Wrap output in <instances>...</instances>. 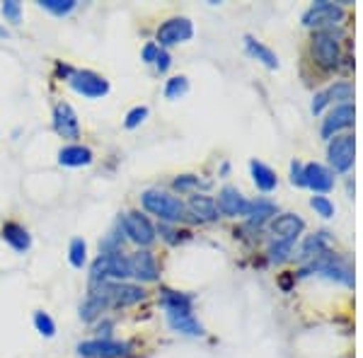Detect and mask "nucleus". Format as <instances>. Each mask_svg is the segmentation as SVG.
Returning a JSON list of instances; mask_svg holds the SVG:
<instances>
[{"label":"nucleus","mask_w":363,"mask_h":358,"mask_svg":"<svg viewBox=\"0 0 363 358\" xmlns=\"http://www.w3.org/2000/svg\"><path fill=\"white\" fill-rule=\"evenodd\" d=\"M140 203L148 213L157 216L162 223H179L184 220L186 216V206L179 201L177 196L167 191H160V189H145L140 194Z\"/></svg>","instance_id":"f257e3e1"},{"label":"nucleus","mask_w":363,"mask_h":358,"mask_svg":"<svg viewBox=\"0 0 363 358\" xmlns=\"http://www.w3.org/2000/svg\"><path fill=\"white\" fill-rule=\"evenodd\" d=\"M131 276L128 269V257L119 254H99L95 264L90 267V281L92 286H99L104 281H124Z\"/></svg>","instance_id":"f03ea898"},{"label":"nucleus","mask_w":363,"mask_h":358,"mask_svg":"<svg viewBox=\"0 0 363 358\" xmlns=\"http://www.w3.org/2000/svg\"><path fill=\"white\" fill-rule=\"evenodd\" d=\"M95 291L107 301L109 308H128L145 298V291L140 286L124 284V281H104V284L95 286Z\"/></svg>","instance_id":"7ed1b4c3"},{"label":"nucleus","mask_w":363,"mask_h":358,"mask_svg":"<svg viewBox=\"0 0 363 358\" xmlns=\"http://www.w3.org/2000/svg\"><path fill=\"white\" fill-rule=\"evenodd\" d=\"M121 230L131 242H136L138 247H150L155 242V228L153 223L148 220V216H143L140 211H128V213L121 216Z\"/></svg>","instance_id":"20e7f679"},{"label":"nucleus","mask_w":363,"mask_h":358,"mask_svg":"<svg viewBox=\"0 0 363 358\" xmlns=\"http://www.w3.org/2000/svg\"><path fill=\"white\" fill-rule=\"evenodd\" d=\"M68 85L87 99H99L109 92L107 78H102L95 70H73L68 75Z\"/></svg>","instance_id":"39448f33"},{"label":"nucleus","mask_w":363,"mask_h":358,"mask_svg":"<svg viewBox=\"0 0 363 358\" xmlns=\"http://www.w3.org/2000/svg\"><path fill=\"white\" fill-rule=\"evenodd\" d=\"M327 157H330V165L335 167V172H349L354 167L356 157V138L354 136H335L330 140V148H327Z\"/></svg>","instance_id":"423d86ee"},{"label":"nucleus","mask_w":363,"mask_h":358,"mask_svg":"<svg viewBox=\"0 0 363 358\" xmlns=\"http://www.w3.org/2000/svg\"><path fill=\"white\" fill-rule=\"evenodd\" d=\"M194 37V25L186 17H172V20L162 22L160 29H157V46L160 49H167V46L189 42Z\"/></svg>","instance_id":"0eeeda50"},{"label":"nucleus","mask_w":363,"mask_h":358,"mask_svg":"<svg viewBox=\"0 0 363 358\" xmlns=\"http://www.w3.org/2000/svg\"><path fill=\"white\" fill-rule=\"evenodd\" d=\"M313 54L320 66L337 68L339 66V37L332 29H320L313 39Z\"/></svg>","instance_id":"6e6552de"},{"label":"nucleus","mask_w":363,"mask_h":358,"mask_svg":"<svg viewBox=\"0 0 363 358\" xmlns=\"http://www.w3.org/2000/svg\"><path fill=\"white\" fill-rule=\"evenodd\" d=\"M128 354V344L114 339H90L78 344V356L83 358H121Z\"/></svg>","instance_id":"1a4fd4ad"},{"label":"nucleus","mask_w":363,"mask_h":358,"mask_svg":"<svg viewBox=\"0 0 363 358\" xmlns=\"http://www.w3.org/2000/svg\"><path fill=\"white\" fill-rule=\"evenodd\" d=\"M354 119H356V107H354V104H351V102L337 104V107L327 114V119L322 121V138L332 140L339 131H342V128L354 126Z\"/></svg>","instance_id":"9d476101"},{"label":"nucleus","mask_w":363,"mask_h":358,"mask_svg":"<svg viewBox=\"0 0 363 358\" xmlns=\"http://www.w3.org/2000/svg\"><path fill=\"white\" fill-rule=\"evenodd\" d=\"M54 128L61 138L78 140L80 138V121L75 109L68 102H58L54 107Z\"/></svg>","instance_id":"9b49d317"},{"label":"nucleus","mask_w":363,"mask_h":358,"mask_svg":"<svg viewBox=\"0 0 363 358\" xmlns=\"http://www.w3.org/2000/svg\"><path fill=\"white\" fill-rule=\"evenodd\" d=\"M344 17V10L335 3H327V0H320L313 8L306 10L303 15V25L306 27H325V25H337Z\"/></svg>","instance_id":"f8f14e48"},{"label":"nucleus","mask_w":363,"mask_h":358,"mask_svg":"<svg viewBox=\"0 0 363 358\" xmlns=\"http://www.w3.org/2000/svg\"><path fill=\"white\" fill-rule=\"evenodd\" d=\"M306 272H318L322 276H327V279L342 281V284H347V286L354 284V274H351V269L344 267V264L339 262V259H335V257H330V252H327V254H322V257H318V262L310 264ZM306 272H303V274H306Z\"/></svg>","instance_id":"ddd939ff"},{"label":"nucleus","mask_w":363,"mask_h":358,"mask_svg":"<svg viewBox=\"0 0 363 358\" xmlns=\"http://www.w3.org/2000/svg\"><path fill=\"white\" fill-rule=\"evenodd\" d=\"M128 269H131V276L138 281H155L160 276V269H157L155 257L150 254L148 250H138L128 257Z\"/></svg>","instance_id":"4468645a"},{"label":"nucleus","mask_w":363,"mask_h":358,"mask_svg":"<svg viewBox=\"0 0 363 358\" xmlns=\"http://www.w3.org/2000/svg\"><path fill=\"white\" fill-rule=\"evenodd\" d=\"M250 203L247 198L240 194L235 186H223L218 194V211L223 216H250Z\"/></svg>","instance_id":"2eb2a0df"},{"label":"nucleus","mask_w":363,"mask_h":358,"mask_svg":"<svg viewBox=\"0 0 363 358\" xmlns=\"http://www.w3.org/2000/svg\"><path fill=\"white\" fill-rule=\"evenodd\" d=\"M303 230H306V223L296 213H281L272 220V233L277 235V240H284V242H296V237Z\"/></svg>","instance_id":"dca6fc26"},{"label":"nucleus","mask_w":363,"mask_h":358,"mask_svg":"<svg viewBox=\"0 0 363 358\" xmlns=\"http://www.w3.org/2000/svg\"><path fill=\"white\" fill-rule=\"evenodd\" d=\"M303 181H306V186H310V189L318 194L332 191V186H335L332 172L325 165H320V162H308V165H303Z\"/></svg>","instance_id":"f3484780"},{"label":"nucleus","mask_w":363,"mask_h":358,"mask_svg":"<svg viewBox=\"0 0 363 358\" xmlns=\"http://www.w3.org/2000/svg\"><path fill=\"white\" fill-rule=\"evenodd\" d=\"M162 310L167 313V317H177V315H191L194 310V298L189 293H177V291H165V296L160 298Z\"/></svg>","instance_id":"a211bd4d"},{"label":"nucleus","mask_w":363,"mask_h":358,"mask_svg":"<svg viewBox=\"0 0 363 358\" xmlns=\"http://www.w3.org/2000/svg\"><path fill=\"white\" fill-rule=\"evenodd\" d=\"M186 208L191 211V216H196L199 220H218L220 218V211L216 206V201L206 194H196V196L189 198Z\"/></svg>","instance_id":"6ab92c4d"},{"label":"nucleus","mask_w":363,"mask_h":358,"mask_svg":"<svg viewBox=\"0 0 363 358\" xmlns=\"http://www.w3.org/2000/svg\"><path fill=\"white\" fill-rule=\"evenodd\" d=\"M92 162V150L85 145H66L58 150V165L63 167H83Z\"/></svg>","instance_id":"aec40b11"},{"label":"nucleus","mask_w":363,"mask_h":358,"mask_svg":"<svg viewBox=\"0 0 363 358\" xmlns=\"http://www.w3.org/2000/svg\"><path fill=\"white\" fill-rule=\"evenodd\" d=\"M250 172H252V179H255L257 189L259 191H274L279 186V177L272 167L264 165L259 160H252L250 162Z\"/></svg>","instance_id":"412c9836"},{"label":"nucleus","mask_w":363,"mask_h":358,"mask_svg":"<svg viewBox=\"0 0 363 358\" xmlns=\"http://www.w3.org/2000/svg\"><path fill=\"white\" fill-rule=\"evenodd\" d=\"M0 235H3V240L15 252H27L29 247H32V237H29V233L20 225V223H5L3 233Z\"/></svg>","instance_id":"4be33fe9"},{"label":"nucleus","mask_w":363,"mask_h":358,"mask_svg":"<svg viewBox=\"0 0 363 358\" xmlns=\"http://www.w3.org/2000/svg\"><path fill=\"white\" fill-rule=\"evenodd\" d=\"M245 49H247V54L252 56V58H257V61H262L264 63L267 68H279V58H277V54H274L269 46H264L262 42H257L255 37H245Z\"/></svg>","instance_id":"5701e85b"},{"label":"nucleus","mask_w":363,"mask_h":358,"mask_svg":"<svg viewBox=\"0 0 363 358\" xmlns=\"http://www.w3.org/2000/svg\"><path fill=\"white\" fill-rule=\"evenodd\" d=\"M169 327L179 334H186V337H201L203 334V327L201 322L196 320L194 315H177V317H167Z\"/></svg>","instance_id":"b1692460"},{"label":"nucleus","mask_w":363,"mask_h":358,"mask_svg":"<svg viewBox=\"0 0 363 358\" xmlns=\"http://www.w3.org/2000/svg\"><path fill=\"white\" fill-rule=\"evenodd\" d=\"M109 305H107V301H104L102 296H99L97 291H92L90 296H87V301L80 305V320H85V322H92L95 317H99L107 310Z\"/></svg>","instance_id":"393cba45"},{"label":"nucleus","mask_w":363,"mask_h":358,"mask_svg":"<svg viewBox=\"0 0 363 358\" xmlns=\"http://www.w3.org/2000/svg\"><path fill=\"white\" fill-rule=\"evenodd\" d=\"M327 245H330L327 233L310 235L306 242H303V247H301V257H322V254H327Z\"/></svg>","instance_id":"a878e982"},{"label":"nucleus","mask_w":363,"mask_h":358,"mask_svg":"<svg viewBox=\"0 0 363 358\" xmlns=\"http://www.w3.org/2000/svg\"><path fill=\"white\" fill-rule=\"evenodd\" d=\"M277 213V206H274L272 201H267V198H257V201H252L250 203V218L252 223H264L269 216H274Z\"/></svg>","instance_id":"bb28decb"},{"label":"nucleus","mask_w":363,"mask_h":358,"mask_svg":"<svg viewBox=\"0 0 363 358\" xmlns=\"http://www.w3.org/2000/svg\"><path fill=\"white\" fill-rule=\"evenodd\" d=\"M68 259L73 264L75 269H83L87 262V245L83 237H75L70 240V247H68Z\"/></svg>","instance_id":"cd10ccee"},{"label":"nucleus","mask_w":363,"mask_h":358,"mask_svg":"<svg viewBox=\"0 0 363 358\" xmlns=\"http://www.w3.org/2000/svg\"><path fill=\"white\" fill-rule=\"evenodd\" d=\"M325 95L327 102H332V99H337V102H349L351 97H354V85H349V83H337V85H332L330 90H325L322 92Z\"/></svg>","instance_id":"c85d7f7f"},{"label":"nucleus","mask_w":363,"mask_h":358,"mask_svg":"<svg viewBox=\"0 0 363 358\" xmlns=\"http://www.w3.org/2000/svg\"><path fill=\"white\" fill-rule=\"evenodd\" d=\"M189 92V80L184 75H177V78H169L165 85V97L167 99H179Z\"/></svg>","instance_id":"c756f323"},{"label":"nucleus","mask_w":363,"mask_h":358,"mask_svg":"<svg viewBox=\"0 0 363 358\" xmlns=\"http://www.w3.org/2000/svg\"><path fill=\"white\" fill-rule=\"evenodd\" d=\"M39 5H42L44 10H49V13H54V15H68L70 10H75V0H39Z\"/></svg>","instance_id":"7c9ffc66"},{"label":"nucleus","mask_w":363,"mask_h":358,"mask_svg":"<svg viewBox=\"0 0 363 358\" xmlns=\"http://www.w3.org/2000/svg\"><path fill=\"white\" fill-rule=\"evenodd\" d=\"M34 327H37V332L42 334V337H46V339H51L56 334L54 320H51L46 313H34Z\"/></svg>","instance_id":"2f4dec72"},{"label":"nucleus","mask_w":363,"mask_h":358,"mask_svg":"<svg viewBox=\"0 0 363 358\" xmlns=\"http://www.w3.org/2000/svg\"><path fill=\"white\" fill-rule=\"evenodd\" d=\"M310 206H313L315 213L322 216V218H332V216H335V211H337L335 203H332L327 196H313V198H310Z\"/></svg>","instance_id":"473e14b6"},{"label":"nucleus","mask_w":363,"mask_h":358,"mask_svg":"<svg viewBox=\"0 0 363 358\" xmlns=\"http://www.w3.org/2000/svg\"><path fill=\"white\" fill-rule=\"evenodd\" d=\"M196 186H211V181H201L196 174H182V177L174 179V189H179V191H189V189H196Z\"/></svg>","instance_id":"72a5a7b5"},{"label":"nucleus","mask_w":363,"mask_h":358,"mask_svg":"<svg viewBox=\"0 0 363 358\" xmlns=\"http://www.w3.org/2000/svg\"><path fill=\"white\" fill-rule=\"evenodd\" d=\"M3 17L13 25H20L22 22V5L17 0H5L3 3Z\"/></svg>","instance_id":"f704fd0d"},{"label":"nucleus","mask_w":363,"mask_h":358,"mask_svg":"<svg viewBox=\"0 0 363 358\" xmlns=\"http://www.w3.org/2000/svg\"><path fill=\"white\" fill-rule=\"evenodd\" d=\"M291 250H294V242H284V240H277V242L269 247V254H272L274 262H284L286 257L291 254Z\"/></svg>","instance_id":"c9c22d12"},{"label":"nucleus","mask_w":363,"mask_h":358,"mask_svg":"<svg viewBox=\"0 0 363 358\" xmlns=\"http://www.w3.org/2000/svg\"><path fill=\"white\" fill-rule=\"evenodd\" d=\"M145 116H148V107H133L131 111L126 114V128H136L138 124H143Z\"/></svg>","instance_id":"e433bc0d"},{"label":"nucleus","mask_w":363,"mask_h":358,"mask_svg":"<svg viewBox=\"0 0 363 358\" xmlns=\"http://www.w3.org/2000/svg\"><path fill=\"white\" fill-rule=\"evenodd\" d=\"M291 181H294L296 186H306V181H303V162H294L291 165Z\"/></svg>","instance_id":"4c0bfd02"},{"label":"nucleus","mask_w":363,"mask_h":358,"mask_svg":"<svg viewBox=\"0 0 363 358\" xmlns=\"http://www.w3.org/2000/svg\"><path fill=\"white\" fill-rule=\"evenodd\" d=\"M169 63H172V58H169V54H167L165 49H160V54H157V58H155V66H157V70H160V73H167Z\"/></svg>","instance_id":"58836bf2"},{"label":"nucleus","mask_w":363,"mask_h":358,"mask_svg":"<svg viewBox=\"0 0 363 358\" xmlns=\"http://www.w3.org/2000/svg\"><path fill=\"white\" fill-rule=\"evenodd\" d=\"M157 54H160V46H157V44L143 46V61H145V63H155Z\"/></svg>","instance_id":"ea45409f"},{"label":"nucleus","mask_w":363,"mask_h":358,"mask_svg":"<svg viewBox=\"0 0 363 358\" xmlns=\"http://www.w3.org/2000/svg\"><path fill=\"white\" fill-rule=\"evenodd\" d=\"M157 230H160V235H162V237H165L167 240V242H179V237H177V233H174V230H169V228H167V223H162V225L160 228H157Z\"/></svg>","instance_id":"a19ab883"},{"label":"nucleus","mask_w":363,"mask_h":358,"mask_svg":"<svg viewBox=\"0 0 363 358\" xmlns=\"http://www.w3.org/2000/svg\"><path fill=\"white\" fill-rule=\"evenodd\" d=\"M0 39H8V29L5 27H0Z\"/></svg>","instance_id":"79ce46f5"}]
</instances>
